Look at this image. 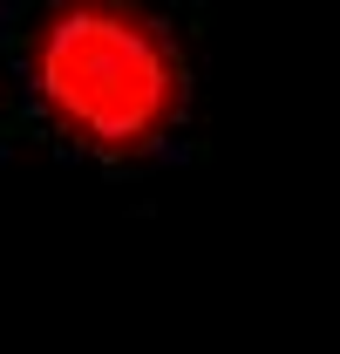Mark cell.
<instances>
[{
	"label": "cell",
	"instance_id": "6da1fadb",
	"mask_svg": "<svg viewBox=\"0 0 340 354\" xmlns=\"http://www.w3.org/2000/svg\"><path fill=\"white\" fill-rule=\"evenodd\" d=\"M205 0H0V150L88 184H157L205 143Z\"/></svg>",
	"mask_w": 340,
	"mask_h": 354
}]
</instances>
